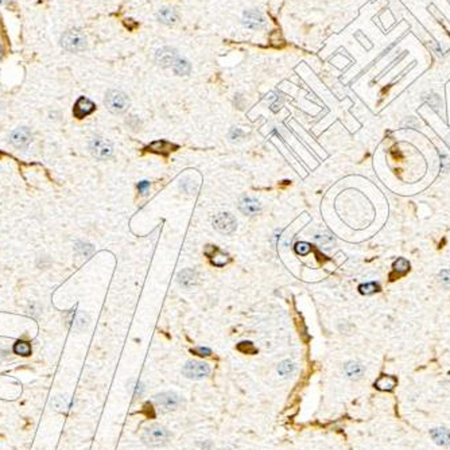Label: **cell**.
Masks as SVG:
<instances>
[{
  "label": "cell",
  "instance_id": "1",
  "mask_svg": "<svg viewBox=\"0 0 450 450\" xmlns=\"http://www.w3.org/2000/svg\"><path fill=\"white\" fill-rule=\"evenodd\" d=\"M140 438L144 445L150 446V447H159L169 442L170 431L162 424L152 423L143 428Z\"/></svg>",
  "mask_w": 450,
  "mask_h": 450
},
{
  "label": "cell",
  "instance_id": "2",
  "mask_svg": "<svg viewBox=\"0 0 450 450\" xmlns=\"http://www.w3.org/2000/svg\"><path fill=\"white\" fill-rule=\"evenodd\" d=\"M61 46L69 53L83 52L87 48V37L80 30L66 31L61 37Z\"/></svg>",
  "mask_w": 450,
  "mask_h": 450
},
{
  "label": "cell",
  "instance_id": "3",
  "mask_svg": "<svg viewBox=\"0 0 450 450\" xmlns=\"http://www.w3.org/2000/svg\"><path fill=\"white\" fill-rule=\"evenodd\" d=\"M104 104L112 113H123L130 107V99L124 92L112 89L105 95Z\"/></svg>",
  "mask_w": 450,
  "mask_h": 450
},
{
  "label": "cell",
  "instance_id": "4",
  "mask_svg": "<svg viewBox=\"0 0 450 450\" xmlns=\"http://www.w3.org/2000/svg\"><path fill=\"white\" fill-rule=\"evenodd\" d=\"M155 404L162 412H171L183 404V399L175 392H162L155 396Z\"/></svg>",
  "mask_w": 450,
  "mask_h": 450
},
{
  "label": "cell",
  "instance_id": "5",
  "mask_svg": "<svg viewBox=\"0 0 450 450\" xmlns=\"http://www.w3.org/2000/svg\"><path fill=\"white\" fill-rule=\"evenodd\" d=\"M89 148H91L92 155L95 156L96 159L104 160L112 155L113 147L112 143L107 140L103 136H95L89 143Z\"/></svg>",
  "mask_w": 450,
  "mask_h": 450
},
{
  "label": "cell",
  "instance_id": "6",
  "mask_svg": "<svg viewBox=\"0 0 450 450\" xmlns=\"http://www.w3.org/2000/svg\"><path fill=\"white\" fill-rule=\"evenodd\" d=\"M182 373L185 375L189 379H194V380H198V379H203V377L209 376L210 373V367L208 364L203 363V361H195V360H190L187 361L183 368H182Z\"/></svg>",
  "mask_w": 450,
  "mask_h": 450
},
{
  "label": "cell",
  "instance_id": "7",
  "mask_svg": "<svg viewBox=\"0 0 450 450\" xmlns=\"http://www.w3.org/2000/svg\"><path fill=\"white\" fill-rule=\"evenodd\" d=\"M213 227H214V230H217L221 234L230 235L236 231L238 221H236L234 214H231L228 212H222L214 216V218H213Z\"/></svg>",
  "mask_w": 450,
  "mask_h": 450
},
{
  "label": "cell",
  "instance_id": "8",
  "mask_svg": "<svg viewBox=\"0 0 450 450\" xmlns=\"http://www.w3.org/2000/svg\"><path fill=\"white\" fill-rule=\"evenodd\" d=\"M243 25L251 30H262L266 27V18L256 9L247 10L243 15Z\"/></svg>",
  "mask_w": 450,
  "mask_h": 450
},
{
  "label": "cell",
  "instance_id": "9",
  "mask_svg": "<svg viewBox=\"0 0 450 450\" xmlns=\"http://www.w3.org/2000/svg\"><path fill=\"white\" fill-rule=\"evenodd\" d=\"M178 58H179V54L177 50L174 48H169V46L159 49L155 54V61L158 62V65L163 66V68H173Z\"/></svg>",
  "mask_w": 450,
  "mask_h": 450
},
{
  "label": "cell",
  "instance_id": "10",
  "mask_svg": "<svg viewBox=\"0 0 450 450\" xmlns=\"http://www.w3.org/2000/svg\"><path fill=\"white\" fill-rule=\"evenodd\" d=\"M31 131L27 127H18L10 134V142L17 148H26L31 143Z\"/></svg>",
  "mask_w": 450,
  "mask_h": 450
},
{
  "label": "cell",
  "instance_id": "11",
  "mask_svg": "<svg viewBox=\"0 0 450 450\" xmlns=\"http://www.w3.org/2000/svg\"><path fill=\"white\" fill-rule=\"evenodd\" d=\"M96 109V105L93 101H91L87 97H80V99L76 101L73 108V115L74 117L77 119H83V117L89 116L93 111Z\"/></svg>",
  "mask_w": 450,
  "mask_h": 450
},
{
  "label": "cell",
  "instance_id": "12",
  "mask_svg": "<svg viewBox=\"0 0 450 450\" xmlns=\"http://www.w3.org/2000/svg\"><path fill=\"white\" fill-rule=\"evenodd\" d=\"M205 255L210 258V262L212 264L217 266V267H222L225 264H228L231 262V258L228 254H225L221 250L216 247V246H206L205 248Z\"/></svg>",
  "mask_w": 450,
  "mask_h": 450
},
{
  "label": "cell",
  "instance_id": "13",
  "mask_svg": "<svg viewBox=\"0 0 450 450\" xmlns=\"http://www.w3.org/2000/svg\"><path fill=\"white\" fill-rule=\"evenodd\" d=\"M239 208L244 214H248V216H254V214H258L260 212V202L256 198H252V197H247L244 195L240 198V202H239Z\"/></svg>",
  "mask_w": 450,
  "mask_h": 450
},
{
  "label": "cell",
  "instance_id": "14",
  "mask_svg": "<svg viewBox=\"0 0 450 450\" xmlns=\"http://www.w3.org/2000/svg\"><path fill=\"white\" fill-rule=\"evenodd\" d=\"M66 321H68V325H69L70 328L74 330L84 329V328H87V325H88L87 316H85L84 313L73 312V310H72V312H69Z\"/></svg>",
  "mask_w": 450,
  "mask_h": 450
},
{
  "label": "cell",
  "instance_id": "15",
  "mask_svg": "<svg viewBox=\"0 0 450 450\" xmlns=\"http://www.w3.org/2000/svg\"><path fill=\"white\" fill-rule=\"evenodd\" d=\"M430 437L439 446H450V430L446 427H435L430 430Z\"/></svg>",
  "mask_w": 450,
  "mask_h": 450
},
{
  "label": "cell",
  "instance_id": "16",
  "mask_svg": "<svg viewBox=\"0 0 450 450\" xmlns=\"http://www.w3.org/2000/svg\"><path fill=\"white\" fill-rule=\"evenodd\" d=\"M364 372H365V368L359 361H349V363H346L345 373L351 380H359V379H361Z\"/></svg>",
  "mask_w": 450,
  "mask_h": 450
},
{
  "label": "cell",
  "instance_id": "17",
  "mask_svg": "<svg viewBox=\"0 0 450 450\" xmlns=\"http://www.w3.org/2000/svg\"><path fill=\"white\" fill-rule=\"evenodd\" d=\"M178 282L181 283L183 287H186V289H191L193 286L197 285V282H198V277H197V273L193 271L190 269H186V270H182L181 273L178 274Z\"/></svg>",
  "mask_w": 450,
  "mask_h": 450
},
{
  "label": "cell",
  "instance_id": "18",
  "mask_svg": "<svg viewBox=\"0 0 450 450\" xmlns=\"http://www.w3.org/2000/svg\"><path fill=\"white\" fill-rule=\"evenodd\" d=\"M178 146L177 144H173V143L167 142V140H156V142H152L150 146L147 147L148 151H152V152H156V154H169L170 151H174V150H177Z\"/></svg>",
  "mask_w": 450,
  "mask_h": 450
},
{
  "label": "cell",
  "instance_id": "19",
  "mask_svg": "<svg viewBox=\"0 0 450 450\" xmlns=\"http://www.w3.org/2000/svg\"><path fill=\"white\" fill-rule=\"evenodd\" d=\"M178 11L175 9H171V7H163V9H160L156 14V18H158V21L162 23H165V25H173L178 21Z\"/></svg>",
  "mask_w": 450,
  "mask_h": 450
},
{
  "label": "cell",
  "instance_id": "20",
  "mask_svg": "<svg viewBox=\"0 0 450 450\" xmlns=\"http://www.w3.org/2000/svg\"><path fill=\"white\" fill-rule=\"evenodd\" d=\"M396 384H398V380L395 376L381 375L375 381V388H377L379 391H392L396 387Z\"/></svg>",
  "mask_w": 450,
  "mask_h": 450
},
{
  "label": "cell",
  "instance_id": "21",
  "mask_svg": "<svg viewBox=\"0 0 450 450\" xmlns=\"http://www.w3.org/2000/svg\"><path fill=\"white\" fill-rule=\"evenodd\" d=\"M52 403H53V406L56 407L57 410H60V411H65V412H68L69 410H72L74 406L73 399L65 398V396H57V398H54V400H53Z\"/></svg>",
  "mask_w": 450,
  "mask_h": 450
},
{
  "label": "cell",
  "instance_id": "22",
  "mask_svg": "<svg viewBox=\"0 0 450 450\" xmlns=\"http://www.w3.org/2000/svg\"><path fill=\"white\" fill-rule=\"evenodd\" d=\"M173 70L174 73L178 74V76H187V74L191 72L190 62L187 60H185V58H181V57H179L177 60V62L174 64Z\"/></svg>",
  "mask_w": 450,
  "mask_h": 450
},
{
  "label": "cell",
  "instance_id": "23",
  "mask_svg": "<svg viewBox=\"0 0 450 450\" xmlns=\"http://www.w3.org/2000/svg\"><path fill=\"white\" fill-rule=\"evenodd\" d=\"M31 352H33V348H31L30 342L19 340V341H17L14 344V353H15V355L27 357V356L31 355Z\"/></svg>",
  "mask_w": 450,
  "mask_h": 450
},
{
  "label": "cell",
  "instance_id": "24",
  "mask_svg": "<svg viewBox=\"0 0 450 450\" xmlns=\"http://www.w3.org/2000/svg\"><path fill=\"white\" fill-rule=\"evenodd\" d=\"M294 371H295V364L293 363V361H290V360H283V361H281L279 365H278V373L283 377L290 376Z\"/></svg>",
  "mask_w": 450,
  "mask_h": 450
},
{
  "label": "cell",
  "instance_id": "25",
  "mask_svg": "<svg viewBox=\"0 0 450 450\" xmlns=\"http://www.w3.org/2000/svg\"><path fill=\"white\" fill-rule=\"evenodd\" d=\"M408 270H410V263L404 258H399L394 263V273L398 274V277H402V275L407 274Z\"/></svg>",
  "mask_w": 450,
  "mask_h": 450
},
{
  "label": "cell",
  "instance_id": "26",
  "mask_svg": "<svg viewBox=\"0 0 450 450\" xmlns=\"http://www.w3.org/2000/svg\"><path fill=\"white\" fill-rule=\"evenodd\" d=\"M380 289V286L377 285L376 282H369V283H364V285L359 286V291L363 295H371L373 293H376Z\"/></svg>",
  "mask_w": 450,
  "mask_h": 450
},
{
  "label": "cell",
  "instance_id": "27",
  "mask_svg": "<svg viewBox=\"0 0 450 450\" xmlns=\"http://www.w3.org/2000/svg\"><path fill=\"white\" fill-rule=\"evenodd\" d=\"M76 251H77L78 255L88 258V256H91L92 254H93L95 250H93V247H92L91 244H88V243L78 242L77 244H76Z\"/></svg>",
  "mask_w": 450,
  "mask_h": 450
},
{
  "label": "cell",
  "instance_id": "28",
  "mask_svg": "<svg viewBox=\"0 0 450 450\" xmlns=\"http://www.w3.org/2000/svg\"><path fill=\"white\" fill-rule=\"evenodd\" d=\"M238 349L242 353H246V355H255V353H258V348L251 341L240 342L238 345Z\"/></svg>",
  "mask_w": 450,
  "mask_h": 450
},
{
  "label": "cell",
  "instance_id": "29",
  "mask_svg": "<svg viewBox=\"0 0 450 450\" xmlns=\"http://www.w3.org/2000/svg\"><path fill=\"white\" fill-rule=\"evenodd\" d=\"M312 251V246L309 244V243H297L295 244V252L298 254V255H308L309 252Z\"/></svg>",
  "mask_w": 450,
  "mask_h": 450
},
{
  "label": "cell",
  "instance_id": "30",
  "mask_svg": "<svg viewBox=\"0 0 450 450\" xmlns=\"http://www.w3.org/2000/svg\"><path fill=\"white\" fill-rule=\"evenodd\" d=\"M316 242L320 244L321 247L330 248V246L333 244L334 240L330 236H322V235H320V236H316Z\"/></svg>",
  "mask_w": 450,
  "mask_h": 450
},
{
  "label": "cell",
  "instance_id": "31",
  "mask_svg": "<svg viewBox=\"0 0 450 450\" xmlns=\"http://www.w3.org/2000/svg\"><path fill=\"white\" fill-rule=\"evenodd\" d=\"M190 352L197 356H201V357H206V356L212 355V351H210L209 348H205V346H198V348H194V349H191Z\"/></svg>",
  "mask_w": 450,
  "mask_h": 450
},
{
  "label": "cell",
  "instance_id": "32",
  "mask_svg": "<svg viewBox=\"0 0 450 450\" xmlns=\"http://www.w3.org/2000/svg\"><path fill=\"white\" fill-rule=\"evenodd\" d=\"M439 278H441L442 285L445 287H450V270H442L439 273Z\"/></svg>",
  "mask_w": 450,
  "mask_h": 450
},
{
  "label": "cell",
  "instance_id": "33",
  "mask_svg": "<svg viewBox=\"0 0 450 450\" xmlns=\"http://www.w3.org/2000/svg\"><path fill=\"white\" fill-rule=\"evenodd\" d=\"M148 189H150V182H148V181L139 182V185H138L139 193H142V194H146V193H147V191H148Z\"/></svg>",
  "mask_w": 450,
  "mask_h": 450
},
{
  "label": "cell",
  "instance_id": "34",
  "mask_svg": "<svg viewBox=\"0 0 450 450\" xmlns=\"http://www.w3.org/2000/svg\"><path fill=\"white\" fill-rule=\"evenodd\" d=\"M135 384H134V396L135 398H138V396H140V395L143 394V390H144V388H143V384L142 383H140V381H134Z\"/></svg>",
  "mask_w": 450,
  "mask_h": 450
},
{
  "label": "cell",
  "instance_id": "35",
  "mask_svg": "<svg viewBox=\"0 0 450 450\" xmlns=\"http://www.w3.org/2000/svg\"><path fill=\"white\" fill-rule=\"evenodd\" d=\"M243 132L240 130H239V128H234V130H232V132H231V138L232 139H238L239 136H243Z\"/></svg>",
  "mask_w": 450,
  "mask_h": 450
},
{
  "label": "cell",
  "instance_id": "36",
  "mask_svg": "<svg viewBox=\"0 0 450 450\" xmlns=\"http://www.w3.org/2000/svg\"><path fill=\"white\" fill-rule=\"evenodd\" d=\"M11 0H0V5H5V3H9Z\"/></svg>",
  "mask_w": 450,
  "mask_h": 450
},
{
  "label": "cell",
  "instance_id": "37",
  "mask_svg": "<svg viewBox=\"0 0 450 450\" xmlns=\"http://www.w3.org/2000/svg\"><path fill=\"white\" fill-rule=\"evenodd\" d=\"M221 450H232L231 447H225V449H221Z\"/></svg>",
  "mask_w": 450,
  "mask_h": 450
}]
</instances>
